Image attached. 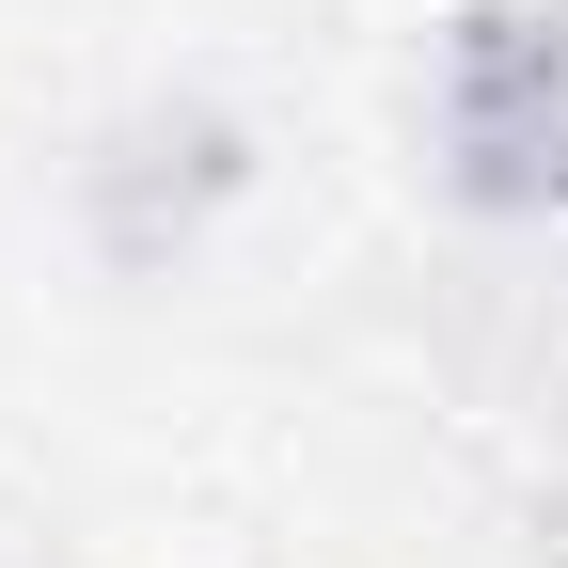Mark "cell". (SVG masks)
<instances>
[{
    "label": "cell",
    "instance_id": "obj_1",
    "mask_svg": "<svg viewBox=\"0 0 568 568\" xmlns=\"http://www.w3.org/2000/svg\"><path fill=\"white\" fill-rule=\"evenodd\" d=\"M426 142L474 222H568V0H474L443 32Z\"/></svg>",
    "mask_w": 568,
    "mask_h": 568
}]
</instances>
